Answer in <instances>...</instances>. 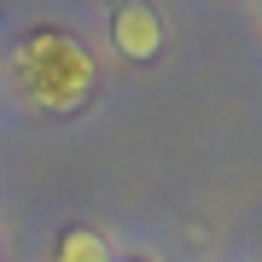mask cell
<instances>
[{"mask_svg":"<svg viewBox=\"0 0 262 262\" xmlns=\"http://www.w3.org/2000/svg\"><path fill=\"white\" fill-rule=\"evenodd\" d=\"M111 41H117L122 58L146 64V58H158V47H163V18L146 6V0H122L117 18H111Z\"/></svg>","mask_w":262,"mask_h":262,"instance_id":"6da1fadb","label":"cell"},{"mask_svg":"<svg viewBox=\"0 0 262 262\" xmlns=\"http://www.w3.org/2000/svg\"><path fill=\"white\" fill-rule=\"evenodd\" d=\"M53 262H111V245H105L94 227H64V233H58Z\"/></svg>","mask_w":262,"mask_h":262,"instance_id":"7a4b0ae2","label":"cell"}]
</instances>
